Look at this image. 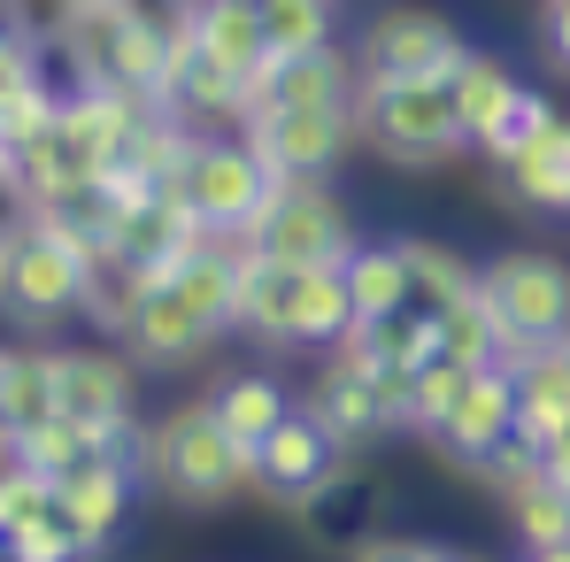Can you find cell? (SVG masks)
<instances>
[{
  "label": "cell",
  "mask_w": 570,
  "mask_h": 562,
  "mask_svg": "<svg viewBox=\"0 0 570 562\" xmlns=\"http://www.w3.org/2000/svg\"><path fill=\"white\" fill-rule=\"evenodd\" d=\"M355 147H371L385 170H448L471 147V124L455 116L448 78H409V86H363L355 78Z\"/></svg>",
  "instance_id": "1"
},
{
  "label": "cell",
  "mask_w": 570,
  "mask_h": 562,
  "mask_svg": "<svg viewBox=\"0 0 570 562\" xmlns=\"http://www.w3.org/2000/svg\"><path fill=\"white\" fill-rule=\"evenodd\" d=\"M86 285H94L86 247L47 231L31 208L0 216V316H16L23 332H55L62 316H86Z\"/></svg>",
  "instance_id": "2"
},
{
  "label": "cell",
  "mask_w": 570,
  "mask_h": 562,
  "mask_svg": "<svg viewBox=\"0 0 570 562\" xmlns=\"http://www.w3.org/2000/svg\"><path fill=\"white\" fill-rule=\"evenodd\" d=\"M147 485H163V493L186 501V509H216V501H232L239 485H255V455L224 432V416H216L208 401H186V408L155 416Z\"/></svg>",
  "instance_id": "3"
},
{
  "label": "cell",
  "mask_w": 570,
  "mask_h": 562,
  "mask_svg": "<svg viewBox=\"0 0 570 562\" xmlns=\"http://www.w3.org/2000/svg\"><path fill=\"white\" fill-rule=\"evenodd\" d=\"M55 55L70 62V86H116V93L163 100L170 78V47H155L116 0H86L55 16Z\"/></svg>",
  "instance_id": "4"
},
{
  "label": "cell",
  "mask_w": 570,
  "mask_h": 562,
  "mask_svg": "<svg viewBox=\"0 0 570 562\" xmlns=\"http://www.w3.org/2000/svg\"><path fill=\"white\" fill-rule=\"evenodd\" d=\"M478 300L493 308L509 355L570 339V263L540 255V247H509V255L478 263ZM509 355H501V363H509Z\"/></svg>",
  "instance_id": "5"
},
{
  "label": "cell",
  "mask_w": 570,
  "mask_h": 562,
  "mask_svg": "<svg viewBox=\"0 0 570 562\" xmlns=\"http://www.w3.org/2000/svg\"><path fill=\"white\" fill-rule=\"evenodd\" d=\"M271 186H278V178L255 162L247 139L193 131V155H186V170H178V200L193 208V224H200L208 239H247L255 216H263V200H271Z\"/></svg>",
  "instance_id": "6"
},
{
  "label": "cell",
  "mask_w": 570,
  "mask_h": 562,
  "mask_svg": "<svg viewBox=\"0 0 570 562\" xmlns=\"http://www.w3.org/2000/svg\"><path fill=\"white\" fill-rule=\"evenodd\" d=\"M239 247H263V255H278L293 270L347 263L355 255V216L340 208L332 178H278L271 200H263V216H255V231Z\"/></svg>",
  "instance_id": "7"
},
{
  "label": "cell",
  "mask_w": 570,
  "mask_h": 562,
  "mask_svg": "<svg viewBox=\"0 0 570 562\" xmlns=\"http://www.w3.org/2000/svg\"><path fill=\"white\" fill-rule=\"evenodd\" d=\"M471 55V39L440 16V8H379L355 31V78L363 86H409V78H448Z\"/></svg>",
  "instance_id": "8"
},
{
  "label": "cell",
  "mask_w": 570,
  "mask_h": 562,
  "mask_svg": "<svg viewBox=\"0 0 570 562\" xmlns=\"http://www.w3.org/2000/svg\"><path fill=\"white\" fill-rule=\"evenodd\" d=\"M239 139L255 147L271 178H332L355 147V116L347 108H255L239 116Z\"/></svg>",
  "instance_id": "9"
},
{
  "label": "cell",
  "mask_w": 570,
  "mask_h": 562,
  "mask_svg": "<svg viewBox=\"0 0 570 562\" xmlns=\"http://www.w3.org/2000/svg\"><path fill=\"white\" fill-rule=\"evenodd\" d=\"M200 239H208V231L193 224V208L178 200V186H155V193H139V200H124V216H116L100 263H124L139 285H163Z\"/></svg>",
  "instance_id": "10"
},
{
  "label": "cell",
  "mask_w": 570,
  "mask_h": 562,
  "mask_svg": "<svg viewBox=\"0 0 570 562\" xmlns=\"http://www.w3.org/2000/svg\"><path fill=\"white\" fill-rule=\"evenodd\" d=\"M424 440L455 470H478L493 447H509L517 440V377H509V363H485V371L463 377V393L440 408V424Z\"/></svg>",
  "instance_id": "11"
},
{
  "label": "cell",
  "mask_w": 570,
  "mask_h": 562,
  "mask_svg": "<svg viewBox=\"0 0 570 562\" xmlns=\"http://www.w3.org/2000/svg\"><path fill=\"white\" fill-rule=\"evenodd\" d=\"M340 455H347V447H340L308 408H293L278 432L255 440V485L278 493V501H293V509H308V501H324V493L340 485Z\"/></svg>",
  "instance_id": "12"
},
{
  "label": "cell",
  "mask_w": 570,
  "mask_h": 562,
  "mask_svg": "<svg viewBox=\"0 0 570 562\" xmlns=\"http://www.w3.org/2000/svg\"><path fill=\"white\" fill-rule=\"evenodd\" d=\"M216 339H224V324H208L170 278L147 285V293L131 300V324H124V355H131L139 371H186Z\"/></svg>",
  "instance_id": "13"
},
{
  "label": "cell",
  "mask_w": 570,
  "mask_h": 562,
  "mask_svg": "<svg viewBox=\"0 0 570 562\" xmlns=\"http://www.w3.org/2000/svg\"><path fill=\"white\" fill-rule=\"evenodd\" d=\"M308 416H316L340 447H371L385 432H401V424H393V401H385V377L371 371L363 355H347V347H332L324 377L308 385Z\"/></svg>",
  "instance_id": "14"
},
{
  "label": "cell",
  "mask_w": 570,
  "mask_h": 562,
  "mask_svg": "<svg viewBox=\"0 0 570 562\" xmlns=\"http://www.w3.org/2000/svg\"><path fill=\"white\" fill-rule=\"evenodd\" d=\"M55 393H62V416H78L94 432L139 416V371L116 347H55Z\"/></svg>",
  "instance_id": "15"
},
{
  "label": "cell",
  "mask_w": 570,
  "mask_h": 562,
  "mask_svg": "<svg viewBox=\"0 0 570 562\" xmlns=\"http://www.w3.org/2000/svg\"><path fill=\"white\" fill-rule=\"evenodd\" d=\"M347 100H355V55L316 47V55H271L255 70V86L239 93V116H255V108H347Z\"/></svg>",
  "instance_id": "16"
},
{
  "label": "cell",
  "mask_w": 570,
  "mask_h": 562,
  "mask_svg": "<svg viewBox=\"0 0 570 562\" xmlns=\"http://www.w3.org/2000/svg\"><path fill=\"white\" fill-rule=\"evenodd\" d=\"M355 332V300H347V270L316 263V270H285V316H278V355L301 347H340Z\"/></svg>",
  "instance_id": "17"
},
{
  "label": "cell",
  "mask_w": 570,
  "mask_h": 562,
  "mask_svg": "<svg viewBox=\"0 0 570 562\" xmlns=\"http://www.w3.org/2000/svg\"><path fill=\"white\" fill-rule=\"evenodd\" d=\"M193 55L216 62L239 93L255 86V70L271 62V39H263V8H239V0H200L193 16Z\"/></svg>",
  "instance_id": "18"
},
{
  "label": "cell",
  "mask_w": 570,
  "mask_h": 562,
  "mask_svg": "<svg viewBox=\"0 0 570 562\" xmlns=\"http://www.w3.org/2000/svg\"><path fill=\"white\" fill-rule=\"evenodd\" d=\"M62 493V509H70V524L86 532V548H108L116 532H124V516H131V501H139V470H124L116 455H100V463H86L78 477H62L55 485Z\"/></svg>",
  "instance_id": "19"
},
{
  "label": "cell",
  "mask_w": 570,
  "mask_h": 562,
  "mask_svg": "<svg viewBox=\"0 0 570 562\" xmlns=\"http://www.w3.org/2000/svg\"><path fill=\"white\" fill-rule=\"evenodd\" d=\"M62 416V393H55V347H0V455L31 432Z\"/></svg>",
  "instance_id": "20"
},
{
  "label": "cell",
  "mask_w": 570,
  "mask_h": 562,
  "mask_svg": "<svg viewBox=\"0 0 570 562\" xmlns=\"http://www.w3.org/2000/svg\"><path fill=\"white\" fill-rule=\"evenodd\" d=\"M501 186L532 216H570V116H556L517 162H501Z\"/></svg>",
  "instance_id": "21"
},
{
  "label": "cell",
  "mask_w": 570,
  "mask_h": 562,
  "mask_svg": "<svg viewBox=\"0 0 570 562\" xmlns=\"http://www.w3.org/2000/svg\"><path fill=\"white\" fill-rule=\"evenodd\" d=\"M8 455H16L23 470H39L47 485H62V477H78L86 463H100V455H108V432L78 424V416H47V424H31Z\"/></svg>",
  "instance_id": "22"
},
{
  "label": "cell",
  "mask_w": 570,
  "mask_h": 562,
  "mask_svg": "<svg viewBox=\"0 0 570 562\" xmlns=\"http://www.w3.org/2000/svg\"><path fill=\"white\" fill-rule=\"evenodd\" d=\"M340 347H347V355H363L371 371H416V363L440 347V332H432V316H424V308H385V316H371V324H355Z\"/></svg>",
  "instance_id": "23"
},
{
  "label": "cell",
  "mask_w": 570,
  "mask_h": 562,
  "mask_svg": "<svg viewBox=\"0 0 570 562\" xmlns=\"http://www.w3.org/2000/svg\"><path fill=\"white\" fill-rule=\"evenodd\" d=\"M208 408L224 416V432H232V440H239L247 455H255V440H263V432H278L285 416H293V401H285V385H278L271 371H239V377H224V385L208 393Z\"/></svg>",
  "instance_id": "24"
},
{
  "label": "cell",
  "mask_w": 570,
  "mask_h": 562,
  "mask_svg": "<svg viewBox=\"0 0 570 562\" xmlns=\"http://www.w3.org/2000/svg\"><path fill=\"white\" fill-rule=\"evenodd\" d=\"M347 270V300H355V324H371L385 308H409V263H401V239H355V255L340 263Z\"/></svg>",
  "instance_id": "25"
},
{
  "label": "cell",
  "mask_w": 570,
  "mask_h": 562,
  "mask_svg": "<svg viewBox=\"0 0 570 562\" xmlns=\"http://www.w3.org/2000/svg\"><path fill=\"white\" fill-rule=\"evenodd\" d=\"M401 263H409V308H424V316L455 308V300L478 285V270L455 255V247H440V239H401Z\"/></svg>",
  "instance_id": "26"
},
{
  "label": "cell",
  "mask_w": 570,
  "mask_h": 562,
  "mask_svg": "<svg viewBox=\"0 0 570 562\" xmlns=\"http://www.w3.org/2000/svg\"><path fill=\"white\" fill-rule=\"evenodd\" d=\"M62 116V93L47 86V70H23L16 86H0V155H31Z\"/></svg>",
  "instance_id": "27"
},
{
  "label": "cell",
  "mask_w": 570,
  "mask_h": 562,
  "mask_svg": "<svg viewBox=\"0 0 570 562\" xmlns=\"http://www.w3.org/2000/svg\"><path fill=\"white\" fill-rule=\"evenodd\" d=\"M517 86H524V78H517L501 55H485V47H471V55L448 70V93H455V116L471 124V139L493 124V116H501V100L517 93Z\"/></svg>",
  "instance_id": "28"
},
{
  "label": "cell",
  "mask_w": 570,
  "mask_h": 562,
  "mask_svg": "<svg viewBox=\"0 0 570 562\" xmlns=\"http://www.w3.org/2000/svg\"><path fill=\"white\" fill-rule=\"evenodd\" d=\"M556 116H563V108L540 93V86H517V93L501 100V116H493V124L478 131L471 147L485 155V162H493V170H501V162H517V155H524V147H532V139H540V131L556 124Z\"/></svg>",
  "instance_id": "29"
},
{
  "label": "cell",
  "mask_w": 570,
  "mask_h": 562,
  "mask_svg": "<svg viewBox=\"0 0 570 562\" xmlns=\"http://www.w3.org/2000/svg\"><path fill=\"white\" fill-rule=\"evenodd\" d=\"M340 0H263V39L271 55H316V47H340Z\"/></svg>",
  "instance_id": "30"
},
{
  "label": "cell",
  "mask_w": 570,
  "mask_h": 562,
  "mask_svg": "<svg viewBox=\"0 0 570 562\" xmlns=\"http://www.w3.org/2000/svg\"><path fill=\"white\" fill-rule=\"evenodd\" d=\"M432 332H440V347H448V355H463L471 371H485V363H501V355H509V339H501L493 308L478 300V285L455 300V308H440V316H432Z\"/></svg>",
  "instance_id": "31"
},
{
  "label": "cell",
  "mask_w": 570,
  "mask_h": 562,
  "mask_svg": "<svg viewBox=\"0 0 570 562\" xmlns=\"http://www.w3.org/2000/svg\"><path fill=\"white\" fill-rule=\"evenodd\" d=\"M8 562H100V555L86 548V532L70 524V509H62V493H55L31 524L8 532Z\"/></svg>",
  "instance_id": "32"
},
{
  "label": "cell",
  "mask_w": 570,
  "mask_h": 562,
  "mask_svg": "<svg viewBox=\"0 0 570 562\" xmlns=\"http://www.w3.org/2000/svg\"><path fill=\"white\" fill-rule=\"evenodd\" d=\"M509 524H517L524 548H563V540H570V493L540 470L524 493H509Z\"/></svg>",
  "instance_id": "33"
},
{
  "label": "cell",
  "mask_w": 570,
  "mask_h": 562,
  "mask_svg": "<svg viewBox=\"0 0 570 562\" xmlns=\"http://www.w3.org/2000/svg\"><path fill=\"white\" fill-rule=\"evenodd\" d=\"M463 377H471V363H463V355L432 347V355L409 371V432H432V424H440V408L463 393Z\"/></svg>",
  "instance_id": "34"
},
{
  "label": "cell",
  "mask_w": 570,
  "mask_h": 562,
  "mask_svg": "<svg viewBox=\"0 0 570 562\" xmlns=\"http://www.w3.org/2000/svg\"><path fill=\"white\" fill-rule=\"evenodd\" d=\"M47 501H55V485H47L39 470H23L16 455H0V540H8L16 524H31Z\"/></svg>",
  "instance_id": "35"
},
{
  "label": "cell",
  "mask_w": 570,
  "mask_h": 562,
  "mask_svg": "<svg viewBox=\"0 0 570 562\" xmlns=\"http://www.w3.org/2000/svg\"><path fill=\"white\" fill-rule=\"evenodd\" d=\"M155 47H178V39H193V16H200V0H116Z\"/></svg>",
  "instance_id": "36"
},
{
  "label": "cell",
  "mask_w": 570,
  "mask_h": 562,
  "mask_svg": "<svg viewBox=\"0 0 570 562\" xmlns=\"http://www.w3.org/2000/svg\"><path fill=\"white\" fill-rule=\"evenodd\" d=\"M23 70H39V39L23 31L16 8H0V86H16Z\"/></svg>",
  "instance_id": "37"
},
{
  "label": "cell",
  "mask_w": 570,
  "mask_h": 562,
  "mask_svg": "<svg viewBox=\"0 0 570 562\" xmlns=\"http://www.w3.org/2000/svg\"><path fill=\"white\" fill-rule=\"evenodd\" d=\"M540 55L570 78V0H540Z\"/></svg>",
  "instance_id": "38"
},
{
  "label": "cell",
  "mask_w": 570,
  "mask_h": 562,
  "mask_svg": "<svg viewBox=\"0 0 570 562\" xmlns=\"http://www.w3.org/2000/svg\"><path fill=\"white\" fill-rule=\"evenodd\" d=\"M347 562H432V540H401V532H379V540H363Z\"/></svg>",
  "instance_id": "39"
},
{
  "label": "cell",
  "mask_w": 570,
  "mask_h": 562,
  "mask_svg": "<svg viewBox=\"0 0 570 562\" xmlns=\"http://www.w3.org/2000/svg\"><path fill=\"white\" fill-rule=\"evenodd\" d=\"M540 470H548V477H556V485L570 493V432H556V440L540 447Z\"/></svg>",
  "instance_id": "40"
},
{
  "label": "cell",
  "mask_w": 570,
  "mask_h": 562,
  "mask_svg": "<svg viewBox=\"0 0 570 562\" xmlns=\"http://www.w3.org/2000/svg\"><path fill=\"white\" fill-rule=\"evenodd\" d=\"M524 562H570V540L563 548H524Z\"/></svg>",
  "instance_id": "41"
},
{
  "label": "cell",
  "mask_w": 570,
  "mask_h": 562,
  "mask_svg": "<svg viewBox=\"0 0 570 562\" xmlns=\"http://www.w3.org/2000/svg\"><path fill=\"white\" fill-rule=\"evenodd\" d=\"M432 562H478V555H463V548H448V540H432Z\"/></svg>",
  "instance_id": "42"
},
{
  "label": "cell",
  "mask_w": 570,
  "mask_h": 562,
  "mask_svg": "<svg viewBox=\"0 0 570 562\" xmlns=\"http://www.w3.org/2000/svg\"><path fill=\"white\" fill-rule=\"evenodd\" d=\"M0 193H16V155H0Z\"/></svg>",
  "instance_id": "43"
},
{
  "label": "cell",
  "mask_w": 570,
  "mask_h": 562,
  "mask_svg": "<svg viewBox=\"0 0 570 562\" xmlns=\"http://www.w3.org/2000/svg\"><path fill=\"white\" fill-rule=\"evenodd\" d=\"M62 8H86V0H55V16H62Z\"/></svg>",
  "instance_id": "44"
},
{
  "label": "cell",
  "mask_w": 570,
  "mask_h": 562,
  "mask_svg": "<svg viewBox=\"0 0 570 562\" xmlns=\"http://www.w3.org/2000/svg\"><path fill=\"white\" fill-rule=\"evenodd\" d=\"M239 8H263V0H239Z\"/></svg>",
  "instance_id": "45"
},
{
  "label": "cell",
  "mask_w": 570,
  "mask_h": 562,
  "mask_svg": "<svg viewBox=\"0 0 570 562\" xmlns=\"http://www.w3.org/2000/svg\"><path fill=\"white\" fill-rule=\"evenodd\" d=\"M0 562H8V540H0Z\"/></svg>",
  "instance_id": "46"
},
{
  "label": "cell",
  "mask_w": 570,
  "mask_h": 562,
  "mask_svg": "<svg viewBox=\"0 0 570 562\" xmlns=\"http://www.w3.org/2000/svg\"><path fill=\"white\" fill-rule=\"evenodd\" d=\"M563 347H570V339H563Z\"/></svg>",
  "instance_id": "47"
}]
</instances>
